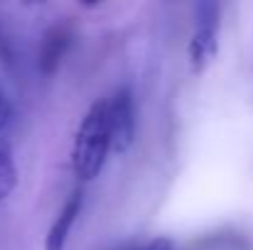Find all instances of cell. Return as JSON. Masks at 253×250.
Segmentation results:
<instances>
[{
  "instance_id": "277c9868",
  "label": "cell",
  "mask_w": 253,
  "mask_h": 250,
  "mask_svg": "<svg viewBox=\"0 0 253 250\" xmlns=\"http://www.w3.org/2000/svg\"><path fill=\"white\" fill-rule=\"evenodd\" d=\"M82 204H84V191H82V189H74V191L69 194V199L64 201V206H62L57 221H54V223L49 226V231H47L44 250H64L67 238H69V233H72V226H74V221H77V216H79V211H82Z\"/></svg>"
},
{
  "instance_id": "6da1fadb",
  "label": "cell",
  "mask_w": 253,
  "mask_h": 250,
  "mask_svg": "<svg viewBox=\"0 0 253 250\" xmlns=\"http://www.w3.org/2000/svg\"><path fill=\"white\" fill-rule=\"evenodd\" d=\"M111 152V138H108V120H106V101H96L86 110L84 120L77 130L74 140V172L82 179H96L98 172L106 165V157Z\"/></svg>"
},
{
  "instance_id": "52a82bcc",
  "label": "cell",
  "mask_w": 253,
  "mask_h": 250,
  "mask_svg": "<svg viewBox=\"0 0 253 250\" xmlns=\"http://www.w3.org/2000/svg\"><path fill=\"white\" fill-rule=\"evenodd\" d=\"M10 120H12V103H10L7 93L0 88V135H2V130L10 125Z\"/></svg>"
},
{
  "instance_id": "8992f818",
  "label": "cell",
  "mask_w": 253,
  "mask_h": 250,
  "mask_svg": "<svg viewBox=\"0 0 253 250\" xmlns=\"http://www.w3.org/2000/svg\"><path fill=\"white\" fill-rule=\"evenodd\" d=\"M17 186V165L12 157V147L5 138H0V201L7 199Z\"/></svg>"
},
{
  "instance_id": "5b68a950",
  "label": "cell",
  "mask_w": 253,
  "mask_h": 250,
  "mask_svg": "<svg viewBox=\"0 0 253 250\" xmlns=\"http://www.w3.org/2000/svg\"><path fill=\"white\" fill-rule=\"evenodd\" d=\"M72 47V30L69 25H54L52 30H47L42 47H40V71L44 76H52L59 67V62L64 59V54Z\"/></svg>"
},
{
  "instance_id": "ba28073f",
  "label": "cell",
  "mask_w": 253,
  "mask_h": 250,
  "mask_svg": "<svg viewBox=\"0 0 253 250\" xmlns=\"http://www.w3.org/2000/svg\"><path fill=\"white\" fill-rule=\"evenodd\" d=\"M0 62L7 64V67L15 64V49H12V44H10V39L2 30H0Z\"/></svg>"
},
{
  "instance_id": "7a4b0ae2",
  "label": "cell",
  "mask_w": 253,
  "mask_h": 250,
  "mask_svg": "<svg viewBox=\"0 0 253 250\" xmlns=\"http://www.w3.org/2000/svg\"><path fill=\"white\" fill-rule=\"evenodd\" d=\"M197 30L189 39L187 54H189V69L194 74H202L204 67L216 57L219 49V17L221 5L219 2H199L197 7Z\"/></svg>"
},
{
  "instance_id": "9c48e42d",
  "label": "cell",
  "mask_w": 253,
  "mask_h": 250,
  "mask_svg": "<svg viewBox=\"0 0 253 250\" xmlns=\"http://www.w3.org/2000/svg\"><path fill=\"white\" fill-rule=\"evenodd\" d=\"M133 250H172V243H169L168 238H155V241H150V243H145V246L133 248Z\"/></svg>"
},
{
  "instance_id": "3957f363",
  "label": "cell",
  "mask_w": 253,
  "mask_h": 250,
  "mask_svg": "<svg viewBox=\"0 0 253 250\" xmlns=\"http://www.w3.org/2000/svg\"><path fill=\"white\" fill-rule=\"evenodd\" d=\"M106 101V120H108V138H111V152H126L133 145L135 138V101L133 91L128 86H121L113 91Z\"/></svg>"
}]
</instances>
